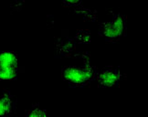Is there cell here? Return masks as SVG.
I'll return each mask as SVG.
<instances>
[{
    "instance_id": "6da1fadb",
    "label": "cell",
    "mask_w": 148,
    "mask_h": 117,
    "mask_svg": "<svg viewBox=\"0 0 148 117\" xmlns=\"http://www.w3.org/2000/svg\"><path fill=\"white\" fill-rule=\"evenodd\" d=\"M62 77L73 85H84L92 79L93 69L89 64L83 66H69L62 70Z\"/></svg>"
},
{
    "instance_id": "7a4b0ae2",
    "label": "cell",
    "mask_w": 148,
    "mask_h": 117,
    "mask_svg": "<svg viewBox=\"0 0 148 117\" xmlns=\"http://www.w3.org/2000/svg\"><path fill=\"white\" fill-rule=\"evenodd\" d=\"M124 30V19L117 15L110 22L101 24V34L109 40H116L122 36Z\"/></svg>"
},
{
    "instance_id": "3957f363",
    "label": "cell",
    "mask_w": 148,
    "mask_h": 117,
    "mask_svg": "<svg viewBox=\"0 0 148 117\" xmlns=\"http://www.w3.org/2000/svg\"><path fill=\"white\" fill-rule=\"evenodd\" d=\"M16 56L12 52L0 53V80L12 79L16 75Z\"/></svg>"
},
{
    "instance_id": "277c9868",
    "label": "cell",
    "mask_w": 148,
    "mask_h": 117,
    "mask_svg": "<svg viewBox=\"0 0 148 117\" xmlns=\"http://www.w3.org/2000/svg\"><path fill=\"white\" fill-rule=\"evenodd\" d=\"M121 74L114 68H107L102 70L98 76V82L102 87H111L116 85L120 80Z\"/></svg>"
},
{
    "instance_id": "5b68a950",
    "label": "cell",
    "mask_w": 148,
    "mask_h": 117,
    "mask_svg": "<svg viewBox=\"0 0 148 117\" xmlns=\"http://www.w3.org/2000/svg\"><path fill=\"white\" fill-rule=\"evenodd\" d=\"M13 111V102L8 93L0 95V116H7Z\"/></svg>"
},
{
    "instance_id": "8992f818",
    "label": "cell",
    "mask_w": 148,
    "mask_h": 117,
    "mask_svg": "<svg viewBox=\"0 0 148 117\" xmlns=\"http://www.w3.org/2000/svg\"><path fill=\"white\" fill-rule=\"evenodd\" d=\"M26 117H47L45 111L38 107H34L27 114Z\"/></svg>"
},
{
    "instance_id": "52a82bcc",
    "label": "cell",
    "mask_w": 148,
    "mask_h": 117,
    "mask_svg": "<svg viewBox=\"0 0 148 117\" xmlns=\"http://www.w3.org/2000/svg\"><path fill=\"white\" fill-rule=\"evenodd\" d=\"M68 5H78L82 2V0H63Z\"/></svg>"
}]
</instances>
